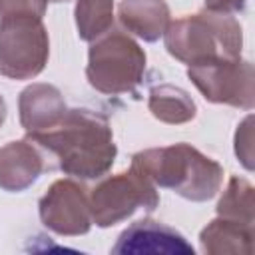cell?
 <instances>
[{
	"label": "cell",
	"mask_w": 255,
	"mask_h": 255,
	"mask_svg": "<svg viewBox=\"0 0 255 255\" xmlns=\"http://www.w3.org/2000/svg\"><path fill=\"white\" fill-rule=\"evenodd\" d=\"M28 137L56 161L58 169L80 179L104 177L118 155L110 120L86 108L66 110L54 128Z\"/></svg>",
	"instance_id": "obj_1"
},
{
	"label": "cell",
	"mask_w": 255,
	"mask_h": 255,
	"mask_svg": "<svg viewBox=\"0 0 255 255\" xmlns=\"http://www.w3.org/2000/svg\"><path fill=\"white\" fill-rule=\"evenodd\" d=\"M131 167L153 185L171 189L195 203L215 197L223 183V167L183 141L137 151L131 157Z\"/></svg>",
	"instance_id": "obj_2"
},
{
	"label": "cell",
	"mask_w": 255,
	"mask_h": 255,
	"mask_svg": "<svg viewBox=\"0 0 255 255\" xmlns=\"http://www.w3.org/2000/svg\"><path fill=\"white\" fill-rule=\"evenodd\" d=\"M165 50L187 66L239 60L243 48V30L231 14L201 10L183 16L163 32Z\"/></svg>",
	"instance_id": "obj_3"
},
{
	"label": "cell",
	"mask_w": 255,
	"mask_h": 255,
	"mask_svg": "<svg viewBox=\"0 0 255 255\" xmlns=\"http://www.w3.org/2000/svg\"><path fill=\"white\" fill-rule=\"evenodd\" d=\"M145 62L143 48L129 34L112 30L90 46L86 78L100 94H131L143 80Z\"/></svg>",
	"instance_id": "obj_4"
},
{
	"label": "cell",
	"mask_w": 255,
	"mask_h": 255,
	"mask_svg": "<svg viewBox=\"0 0 255 255\" xmlns=\"http://www.w3.org/2000/svg\"><path fill=\"white\" fill-rule=\"evenodd\" d=\"M50 38L40 16L16 14L0 20V74L32 80L48 64Z\"/></svg>",
	"instance_id": "obj_5"
},
{
	"label": "cell",
	"mask_w": 255,
	"mask_h": 255,
	"mask_svg": "<svg viewBox=\"0 0 255 255\" xmlns=\"http://www.w3.org/2000/svg\"><path fill=\"white\" fill-rule=\"evenodd\" d=\"M92 223L106 229L126 221L137 209L153 211L159 205L155 185L137 169L104 177L88 193Z\"/></svg>",
	"instance_id": "obj_6"
},
{
	"label": "cell",
	"mask_w": 255,
	"mask_h": 255,
	"mask_svg": "<svg viewBox=\"0 0 255 255\" xmlns=\"http://www.w3.org/2000/svg\"><path fill=\"white\" fill-rule=\"evenodd\" d=\"M187 78L211 104L241 110L255 106V72L247 60H217L187 66Z\"/></svg>",
	"instance_id": "obj_7"
},
{
	"label": "cell",
	"mask_w": 255,
	"mask_h": 255,
	"mask_svg": "<svg viewBox=\"0 0 255 255\" xmlns=\"http://www.w3.org/2000/svg\"><path fill=\"white\" fill-rule=\"evenodd\" d=\"M38 213L44 227L64 237L86 235L92 227L88 193L74 179L54 181L40 197Z\"/></svg>",
	"instance_id": "obj_8"
},
{
	"label": "cell",
	"mask_w": 255,
	"mask_h": 255,
	"mask_svg": "<svg viewBox=\"0 0 255 255\" xmlns=\"http://www.w3.org/2000/svg\"><path fill=\"white\" fill-rule=\"evenodd\" d=\"M118 255H193V245L173 227L155 221L139 219L124 229L112 247Z\"/></svg>",
	"instance_id": "obj_9"
},
{
	"label": "cell",
	"mask_w": 255,
	"mask_h": 255,
	"mask_svg": "<svg viewBox=\"0 0 255 255\" xmlns=\"http://www.w3.org/2000/svg\"><path fill=\"white\" fill-rule=\"evenodd\" d=\"M50 161V155L28 135L8 141L0 147V189L10 193L28 189L46 169H52Z\"/></svg>",
	"instance_id": "obj_10"
},
{
	"label": "cell",
	"mask_w": 255,
	"mask_h": 255,
	"mask_svg": "<svg viewBox=\"0 0 255 255\" xmlns=\"http://www.w3.org/2000/svg\"><path fill=\"white\" fill-rule=\"evenodd\" d=\"M66 102L62 92L52 84H30L20 92L18 112L20 126L26 133H40L54 128L66 114Z\"/></svg>",
	"instance_id": "obj_11"
},
{
	"label": "cell",
	"mask_w": 255,
	"mask_h": 255,
	"mask_svg": "<svg viewBox=\"0 0 255 255\" xmlns=\"http://www.w3.org/2000/svg\"><path fill=\"white\" fill-rule=\"evenodd\" d=\"M118 16L122 26L143 42H157L171 22L165 0H122Z\"/></svg>",
	"instance_id": "obj_12"
},
{
	"label": "cell",
	"mask_w": 255,
	"mask_h": 255,
	"mask_svg": "<svg viewBox=\"0 0 255 255\" xmlns=\"http://www.w3.org/2000/svg\"><path fill=\"white\" fill-rule=\"evenodd\" d=\"M253 225L225 219V217H215L209 221L201 233H199V243L203 253L211 255H225V253H239V255H251L253 247Z\"/></svg>",
	"instance_id": "obj_13"
},
{
	"label": "cell",
	"mask_w": 255,
	"mask_h": 255,
	"mask_svg": "<svg viewBox=\"0 0 255 255\" xmlns=\"http://www.w3.org/2000/svg\"><path fill=\"white\" fill-rule=\"evenodd\" d=\"M147 108L155 120L163 124H171V126L187 124L197 114V106L191 100V96L185 90L171 86V84L153 86L149 90Z\"/></svg>",
	"instance_id": "obj_14"
},
{
	"label": "cell",
	"mask_w": 255,
	"mask_h": 255,
	"mask_svg": "<svg viewBox=\"0 0 255 255\" xmlns=\"http://www.w3.org/2000/svg\"><path fill=\"white\" fill-rule=\"evenodd\" d=\"M74 16L80 40L94 42L114 26V0H78Z\"/></svg>",
	"instance_id": "obj_15"
},
{
	"label": "cell",
	"mask_w": 255,
	"mask_h": 255,
	"mask_svg": "<svg viewBox=\"0 0 255 255\" xmlns=\"http://www.w3.org/2000/svg\"><path fill=\"white\" fill-rule=\"evenodd\" d=\"M215 211L219 217L253 225V185L243 177H229Z\"/></svg>",
	"instance_id": "obj_16"
},
{
	"label": "cell",
	"mask_w": 255,
	"mask_h": 255,
	"mask_svg": "<svg viewBox=\"0 0 255 255\" xmlns=\"http://www.w3.org/2000/svg\"><path fill=\"white\" fill-rule=\"evenodd\" d=\"M251 124H253V116H247L235 131V155L239 157V161L243 163L245 169H253V131H251Z\"/></svg>",
	"instance_id": "obj_17"
},
{
	"label": "cell",
	"mask_w": 255,
	"mask_h": 255,
	"mask_svg": "<svg viewBox=\"0 0 255 255\" xmlns=\"http://www.w3.org/2000/svg\"><path fill=\"white\" fill-rule=\"evenodd\" d=\"M48 0H0V20L16 14H34L44 16L46 14Z\"/></svg>",
	"instance_id": "obj_18"
},
{
	"label": "cell",
	"mask_w": 255,
	"mask_h": 255,
	"mask_svg": "<svg viewBox=\"0 0 255 255\" xmlns=\"http://www.w3.org/2000/svg\"><path fill=\"white\" fill-rule=\"evenodd\" d=\"M247 0H205V8L213 12H223V14H233L241 12L245 8Z\"/></svg>",
	"instance_id": "obj_19"
},
{
	"label": "cell",
	"mask_w": 255,
	"mask_h": 255,
	"mask_svg": "<svg viewBox=\"0 0 255 255\" xmlns=\"http://www.w3.org/2000/svg\"><path fill=\"white\" fill-rule=\"evenodd\" d=\"M6 112H8V110H6V102H4V98L0 96V126H2L4 120H6Z\"/></svg>",
	"instance_id": "obj_20"
},
{
	"label": "cell",
	"mask_w": 255,
	"mask_h": 255,
	"mask_svg": "<svg viewBox=\"0 0 255 255\" xmlns=\"http://www.w3.org/2000/svg\"><path fill=\"white\" fill-rule=\"evenodd\" d=\"M48 2H56L58 4V2H70V0H48Z\"/></svg>",
	"instance_id": "obj_21"
}]
</instances>
